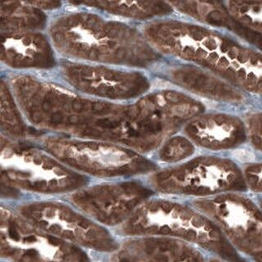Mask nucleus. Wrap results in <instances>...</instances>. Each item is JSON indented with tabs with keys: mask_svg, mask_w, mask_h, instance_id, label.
I'll return each mask as SVG.
<instances>
[{
	"mask_svg": "<svg viewBox=\"0 0 262 262\" xmlns=\"http://www.w3.org/2000/svg\"><path fill=\"white\" fill-rule=\"evenodd\" d=\"M8 233H9L10 237L14 239L16 241H18L20 239V235H19L18 232L16 230V229L13 227V226H11L9 228V230H8Z\"/></svg>",
	"mask_w": 262,
	"mask_h": 262,
	"instance_id": "6e6552de",
	"label": "nucleus"
},
{
	"mask_svg": "<svg viewBox=\"0 0 262 262\" xmlns=\"http://www.w3.org/2000/svg\"><path fill=\"white\" fill-rule=\"evenodd\" d=\"M193 148L189 143L184 139H172L171 141L162 149L161 157L164 159H176L182 158L177 151L186 157L192 152Z\"/></svg>",
	"mask_w": 262,
	"mask_h": 262,
	"instance_id": "39448f33",
	"label": "nucleus"
},
{
	"mask_svg": "<svg viewBox=\"0 0 262 262\" xmlns=\"http://www.w3.org/2000/svg\"><path fill=\"white\" fill-rule=\"evenodd\" d=\"M62 236H63L64 238H69V239L74 238V233L72 232H71V231H64L62 233Z\"/></svg>",
	"mask_w": 262,
	"mask_h": 262,
	"instance_id": "9b49d317",
	"label": "nucleus"
},
{
	"mask_svg": "<svg viewBox=\"0 0 262 262\" xmlns=\"http://www.w3.org/2000/svg\"><path fill=\"white\" fill-rule=\"evenodd\" d=\"M2 58L12 66H47L53 62L50 46L41 35L12 33L3 38Z\"/></svg>",
	"mask_w": 262,
	"mask_h": 262,
	"instance_id": "7ed1b4c3",
	"label": "nucleus"
},
{
	"mask_svg": "<svg viewBox=\"0 0 262 262\" xmlns=\"http://www.w3.org/2000/svg\"><path fill=\"white\" fill-rule=\"evenodd\" d=\"M49 230H50L51 232L54 233H58L60 232L61 228L58 225H56V224H55V225H52L51 227H50Z\"/></svg>",
	"mask_w": 262,
	"mask_h": 262,
	"instance_id": "f8f14e48",
	"label": "nucleus"
},
{
	"mask_svg": "<svg viewBox=\"0 0 262 262\" xmlns=\"http://www.w3.org/2000/svg\"><path fill=\"white\" fill-rule=\"evenodd\" d=\"M261 206H262V204H261Z\"/></svg>",
	"mask_w": 262,
	"mask_h": 262,
	"instance_id": "f3484780",
	"label": "nucleus"
},
{
	"mask_svg": "<svg viewBox=\"0 0 262 262\" xmlns=\"http://www.w3.org/2000/svg\"><path fill=\"white\" fill-rule=\"evenodd\" d=\"M27 256H30V257H32V258H34V257H35V256H37V254H38V252H37L35 250H33V249H30V250H28L27 251H26V253Z\"/></svg>",
	"mask_w": 262,
	"mask_h": 262,
	"instance_id": "4468645a",
	"label": "nucleus"
},
{
	"mask_svg": "<svg viewBox=\"0 0 262 262\" xmlns=\"http://www.w3.org/2000/svg\"><path fill=\"white\" fill-rule=\"evenodd\" d=\"M247 178L253 189L262 192V166L250 167L247 170Z\"/></svg>",
	"mask_w": 262,
	"mask_h": 262,
	"instance_id": "423d86ee",
	"label": "nucleus"
},
{
	"mask_svg": "<svg viewBox=\"0 0 262 262\" xmlns=\"http://www.w3.org/2000/svg\"><path fill=\"white\" fill-rule=\"evenodd\" d=\"M2 192L3 193H6V196L8 197H17L18 195V193L17 191L15 190L14 188H5L4 187H3L2 188Z\"/></svg>",
	"mask_w": 262,
	"mask_h": 262,
	"instance_id": "0eeeda50",
	"label": "nucleus"
},
{
	"mask_svg": "<svg viewBox=\"0 0 262 262\" xmlns=\"http://www.w3.org/2000/svg\"><path fill=\"white\" fill-rule=\"evenodd\" d=\"M160 187L166 191H180L206 196L213 193L244 188L238 172L229 163L218 161H196L174 171L157 175Z\"/></svg>",
	"mask_w": 262,
	"mask_h": 262,
	"instance_id": "f03ea898",
	"label": "nucleus"
},
{
	"mask_svg": "<svg viewBox=\"0 0 262 262\" xmlns=\"http://www.w3.org/2000/svg\"><path fill=\"white\" fill-rule=\"evenodd\" d=\"M79 225L80 226L81 228H83V229H86V228H88V226H89V223H88L87 220L82 219V220H80V222H79Z\"/></svg>",
	"mask_w": 262,
	"mask_h": 262,
	"instance_id": "ddd939ff",
	"label": "nucleus"
},
{
	"mask_svg": "<svg viewBox=\"0 0 262 262\" xmlns=\"http://www.w3.org/2000/svg\"><path fill=\"white\" fill-rule=\"evenodd\" d=\"M188 132L200 143L213 148H229L244 140L240 125L224 117H215L190 125Z\"/></svg>",
	"mask_w": 262,
	"mask_h": 262,
	"instance_id": "20e7f679",
	"label": "nucleus"
},
{
	"mask_svg": "<svg viewBox=\"0 0 262 262\" xmlns=\"http://www.w3.org/2000/svg\"><path fill=\"white\" fill-rule=\"evenodd\" d=\"M98 218L99 219V220L103 221V222H106V223H109V216L107 215L106 214L105 212L103 211H99L98 212V215H97Z\"/></svg>",
	"mask_w": 262,
	"mask_h": 262,
	"instance_id": "1a4fd4ad",
	"label": "nucleus"
},
{
	"mask_svg": "<svg viewBox=\"0 0 262 262\" xmlns=\"http://www.w3.org/2000/svg\"><path fill=\"white\" fill-rule=\"evenodd\" d=\"M39 224L40 227H42V228H46L47 227V225H48V223L46 222L45 220H40L39 222Z\"/></svg>",
	"mask_w": 262,
	"mask_h": 262,
	"instance_id": "dca6fc26",
	"label": "nucleus"
},
{
	"mask_svg": "<svg viewBox=\"0 0 262 262\" xmlns=\"http://www.w3.org/2000/svg\"><path fill=\"white\" fill-rule=\"evenodd\" d=\"M24 241L26 242H33L36 241V238L34 236H29V237H26L25 238Z\"/></svg>",
	"mask_w": 262,
	"mask_h": 262,
	"instance_id": "2eb2a0df",
	"label": "nucleus"
},
{
	"mask_svg": "<svg viewBox=\"0 0 262 262\" xmlns=\"http://www.w3.org/2000/svg\"><path fill=\"white\" fill-rule=\"evenodd\" d=\"M121 29L94 16L62 19L53 27L55 42L63 51L91 60H121L126 53L116 47Z\"/></svg>",
	"mask_w": 262,
	"mask_h": 262,
	"instance_id": "f257e3e1",
	"label": "nucleus"
},
{
	"mask_svg": "<svg viewBox=\"0 0 262 262\" xmlns=\"http://www.w3.org/2000/svg\"><path fill=\"white\" fill-rule=\"evenodd\" d=\"M48 242H49V243L52 244V245H54V246H58V245H60L62 242V241L61 239L54 238V237H48Z\"/></svg>",
	"mask_w": 262,
	"mask_h": 262,
	"instance_id": "9d476101",
	"label": "nucleus"
}]
</instances>
